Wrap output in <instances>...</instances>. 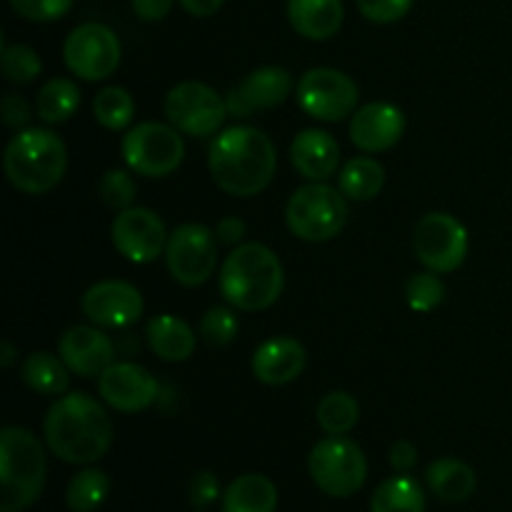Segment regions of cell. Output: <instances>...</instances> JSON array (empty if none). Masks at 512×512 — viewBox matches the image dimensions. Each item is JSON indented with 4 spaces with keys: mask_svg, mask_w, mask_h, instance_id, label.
I'll return each instance as SVG.
<instances>
[{
    "mask_svg": "<svg viewBox=\"0 0 512 512\" xmlns=\"http://www.w3.org/2000/svg\"><path fill=\"white\" fill-rule=\"evenodd\" d=\"M110 238H113L115 250L123 258H128L130 263L145 265L165 255L170 235L158 213L133 205V208L115 215Z\"/></svg>",
    "mask_w": 512,
    "mask_h": 512,
    "instance_id": "5bb4252c",
    "label": "cell"
},
{
    "mask_svg": "<svg viewBox=\"0 0 512 512\" xmlns=\"http://www.w3.org/2000/svg\"><path fill=\"white\" fill-rule=\"evenodd\" d=\"M15 15L30 23H53L65 18L75 0H8Z\"/></svg>",
    "mask_w": 512,
    "mask_h": 512,
    "instance_id": "8d00e7d4",
    "label": "cell"
},
{
    "mask_svg": "<svg viewBox=\"0 0 512 512\" xmlns=\"http://www.w3.org/2000/svg\"><path fill=\"white\" fill-rule=\"evenodd\" d=\"M288 20L308 40H328L345 20L343 0H288Z\"/></svg>",
    "mask_w": 512,
    "mask_h": 512,
    "instance_id": "7402d4cb",
    "label": "cell"
},
{
    "mask_svg": "<svg viewBox=\"0 0 512 512\" xmlns=\"http://www.w3.org/2000/svg\"><path fill=\"white\" fill-rule=\"evenodd\" d=\"M425 483H428L430 493L443 503H463L478 488V475L463 460L440 458L428 465Z\"/></svg>",
    "mask_w": 512,
    "mask_h": 512,
    "instance_id": "cb8c5ba5",
    "label": "cell"
},
{
    "mask_svg": "<svg viewBox=\"0 0 512 512\" xmlns=\"http://www.w3.org/2000/svg\"><path fill=\"white\" fill-rule=\"evenodd\" d=\"M0 110H3L5 125H10V128H15V130H25V125H28L30 118H33V113H30V105L15 93L5 95Z\"/></svg>",
    "mask_w": 512,
    "mask_h": 512,
    "instance_id": "ab89813d",
    "label": "cell"
},
{
    "mask_svg": "<svg viewBox=\"0 0 512 512\" xmlns=\"http://www.w3.org/2000/svg\"><path fill=\"white\" fill-rule=\"evenodd\" d=\"M413 248L428 270L438 275L453 273L468 258V230L450 213H428L415 225Z\"/></svg>",
    "mask_w": 512,
    "mask_h": 512,
    "instance_id": "8fae6325",
    "label": "cell"
},
{
    "mask_svg": "<svg viewBox=\"0 0 512 512\" xmlns=\"http://www.w3.org/2000/svg\"><path fill=\"white\" fill-rule=\"evenodd\" d=\"M405 133V115L393 103L363 105L350 118V140L355 148L365 153H383L390 150Z\"/></svg>",
    "mask_w": 512,
    "mask_h": 512,
    "instance_id": "d6986e66",
    "label": "cell"
},
{
    "mask_svg": "<svg viewBox=\"0 0 512 512\" xmlns=\"http://www.w3.org/2000/svg\"><path fill=\"white\" fill-rule=\"evenodd\" d=\"M120 40L108 25L103 23H83L70 30V35L63 43V60L73 75L80 80H105L118 70Z\"/></svg>",
    "mask_w": 512,
    "mask_h": 512,
    "instance_id": "30bf717a",
    "label": "cell"
},
{
    "mask_svg": "<svg viewBox=\"0 0 512 512\" xmlns=\"http://www.w3.org/2000/svg\"><path fill=\"white\" fill-rule=\"evenodd\" d=\"M0 68L8 83L15 85H28L43 70V60L35 53L30 45L15 43V45H3V53H0Z\"/></svg>",
    "mask_w": 512,
    "mask_h": 512,
    "instance_id": "d6a6232c",
    "label": "cell"
},
{
    "mask_svg": "<svg viewBox=\"0 0 512 512\" xmlns=\"http://www.w3.org/2000/svg\"><path fill=\"white\" fill-rule=\"evenodd\" d=\"M20 378L33 393L40 395H63L70 383V370L60 355L53 353H30L20 365Z\"/></svg>",
    "mask_w": 512,
    "mask_h": 512,
    "instance_id": "484cf974",
    "label": "cell"
},
{
    "mask_svg": "<svg viewBox=\"0 0 512 512\" xmlns=\"http://www.w3.org/2000/svg\"><path fill=\"white\" fill-rule=\"evenodd\" d=\"M275 508L278 488L265 475H240L223 493V512H275Z\"/></svg>",
    "mask_w": 512,
    "mask_h": 512,
    "instance_id": "d4e9b609",
    "label": "cell"
},
{
    "mask_svg": "<svg viewBox=\"0 0 512 512\" xmlns=\"http://www.w3.org/2000/svg\"><path fill=\"white\" fill-rule=\"evenodd\" d=\"M285 223L295 238L305 243H328L348 223V198L343 190L323 183H310L295 190L285 205Z\"/></svg>",
    "mask_w": 512,
    "mask_h": 512,
    "instance_id": "8992f818",
    "label": "cell"
},
{
    "mask_svg": "<svg viewBox=\"0 0 512 512\" xmlns=\"http://www.w3.org/2000/svg\"><path fill=\"white\" fill-rule=\"evenodd\" d=\"M405 300L415 313H430L445 300V285L438 273H418L405 283Z\"/></svg>",
    "mask_w": 512,
    "mask_h": 512,
    "instance_id": "836d02e7",
    "label": "cell"
},
{
    "mask_svg": "<svg viewBox=\"0 0 512 512\" xmlns=\"http://www.w3.org/2000/svg\"><path fill=\"white\" fill-rule=\"evenodd\" d=\"M110 493V480L103 470L85 468L73 475L65 493V503L73 512H95L105 503Z\"/></svg>",
    "mask_w": 512,
    "mask_h": 512,
    "instance_id": "f546056e",
    "label": "cell"
},
{
    "mask_svg": "<svg viewBox=\"0 0 512 512\" xmlns=\"http://www.w3.org/2000/svg\"><path fill=\"white\" fill-rule=\"evenodd\" d=\"M158 380L138 363H113L98 378V393L120 413H140L158 400Z\"/></svg>",
    "mask_w": 512,
    "mask_h": 512,
    "instance_id": "e0dca14e",
    "label": "cell"
},
{
    "mask_svg": "<svg viewBox=\"0 0 512 512\" xmlns=\"http://www.w3.org/2000/svg\"><path fill=\"white\" fill-rule=\"evenodd\" d=\"M50 453L68 465H93L113 443V423L95 398L70 393L55 400L43 423Z\"/></svg>",
    "mask_w": 512,
    "mask_h": 512,
    "instance_id": "7a4b0ae2",
    "label": "cell"
},
{
    "mask_svg": "<svg viewBox=\"0 0 512 512\" xmlns=\"http://www.w3.org/2000/svg\"><path fill=\"white\" fill-rule=\"evenodd\" d=\"M293 75L278 65H265L245 75L228 93V113L233 118H250L258 110L278 108L293 93Z\"/></svg>",
    "mask_w": 512,
    "mask_h": 512,
    "instance_id": "2e32d148",
    "label": "cell"
},
{
    "mask_svg": "<svg viewBox=\"0 0 512 512\" xmlns=\"http://www.w3.org/2000/svg\"><path fill=\"white\" fill-rule=\"evenodd\" d=\"M123 158L133 173L143 178H165L175 173L185 158L180 130L163 123H140L123 138Z\"/></svg>",
    "mask_w": 512,
    "mask_h": 512,
    "instance_id": "ba28073f",
    "label": "cell"
},
{
    "mask_svg": "<svg viewBox=\"0 0 512 512\" xmlns=\"http://www.w3.org/2000/svg\"><path fill=\"white\" fill-rule=\"evenodd\" d=\"M240 328V320L235 315L233 308H223V305H215L208 313L200 318V338L205 340L213 348H225L235 340Z\"/></svg>",
    "mask_w": 512,
    "mask_h": 512,
    "instance_id": "e575fe53",
    "label": "cell"
},
{
    "mask_svg": "<svg viewBox=\"0 0 512 512\" xmlns=\"http://www.w3.org/2000/svg\"><path fill=\"white\" fill-rule=\"evenodd\" d=\"M220 495V483L213 473L203 470V473H195L190 480V503L195 508H208L218 500Z\"/></svg>",
    "mask_w": 512,
    "mask_h": 512,
    "instance_id": "f35d334b",
    "label": "cell"
},
{
    "mask_svg": "<svg viewBox=\"0 0 512 512\" xmlns=\"http://www.w3.org/2000/svg\"><path fill=\"white\" fill-rule=\"evenodd\" d=\"M80 108V88L70 78H53L35 95V115L43 123H65Z\"/></svg>",
    "mask_w": 512,
    "mask_h": 512,
    "instance_id": "4316f807",
    "label": "cell"
},
{
    "mask_svg": "<svg viewBox=\"0 0 512 512\" xmlns=\"http://www.w3.org/2000/svg\"><path fill=\"white\" fill-rule=\"evenodd\" d=\"M245 223L240 218H235V215H228V218H223L218 223V228H215V238H218L220 245H235L238 248L240 240L245 238Z\"/></svg>",
    "mask_w": 512,
    "mask_h": 512,
    "instance_id": "b9f144b4",
    "label": "cell"
},
{
    "mask_svg": "<svg viewBox=\"0 0 512 512\" xmlns=\"http://www.w3.org/2000/svg\"><path fill=\"white\" fill-rule=\"evenodd\" d=\"M45 450L30 430L8 425L0 433V512H20L35 503L45 485Z\"/></svg>",
    "mask_w": 512,
    "mask_h": 512,
    "instance_id": "5b68a950",
    "label": "cell"
},
{
    "mask_svg": "<svg viewBox=\"0 0 512 512\" xmlns=\"http://www.w3.org/2000/svg\"><path fill=\"white\" fill-rule=\"evenodd\" d=\"M165 115L180 133L190 138H208L223 128L230 113L228 103L210 85L185 80L165 95Z\"/></svg>",
    "mask_w": 512,
    "mask_h": 512,
    "instance_id": "9c48e42d",
    "label": "cell"
},
{
    "mask_svg": "<svg viewBox=\"0 0 512 512\" xmlns=\"http://www.w3.org/2000/svg\"><path fill=\"white\" fill-rule=\"evenodd\" d=\"M370 512H425V493L413 478L398 473L375 488Z\"/></svg>",
    "mask_w": 512,
    "mask_h": 512,
    "instance_id": "83f0119b",
    "label": "cell"
},
{
    "mask_svg": "<svg viewBox=\"0 0 512 512\" xmlns=\"http://www.w3.org/2000/svg\"><path fill=\"white\" fill-rule=\"evenodd\" d=\"M145 340L150 350L168 363H183L195 353L193 328L175 315H155L145 325Z\"/></svg>",
    "mask_w": 512,
    "mask_h": 512,
    "instance_id": "603a6c76",
    "label": "cell"
},
{
    "mask_svg": "<svg viewBox=\"0 0 512 512\" xmlns=\"http://www.w3.org/2000/svg\"><path fill=\"white\" fill-rule=\"evenodd\" d=\"M285 288V270L278 255L260 243L238 245L220 268V293L243 313H258L278 303Z\"/></svg>",
    "mask_w": 512,
    "mask_h": 512,
    "instance_id": "3957f363",
    "label": "cell"
},
{
    "mask_svg": "<svg viewBox=\"0 0 512 512\" xmlns=\"http://www.w3.org/2000/svg\"><path fill=\"white\" fill-rule=\"evenodd\" d=\"M165 263L173 280L185 288H198L218 268V238L205 225H180L168 238Z\"/></svg>",
    "mask_w": 512,
    "mask_h": 512,
    "instance_id": "7c38bea8",
    "label": "cell"
},
{
    "mask_svg": "<svg viewBox=\"0 0 512 512\" xmlns=\"http://www.w3.org/2000/svg\"><path fill=\"white\" fill-rule=\"evenodd\" d=\"M298 105L315 120L340 123L358 110V85L335 68H313L300 78Z\"/></svg>",
    "mask_w": 512,
    "mask_h": 512,
    "instance_id": "4fadbf2b",
    "label": "cell"
},
{
    "mask_svg": "<svg viewBox=\"0 0 512 512\" xmlns=\"http://www.w3.org/2000/svg\"><path fill=\"white\" fill-rule=\"evenodd\" d=\"M305 370V348L295 338H270L255 350L253 375L265 385H288Z\"/></svg>",
    "mask_w": 512,
    "mask_h": 512,
    "instance_id": "44dd1931",
    "label": "cell"
},
{
    "mask_svg": "<svg viewBox=\"0 0 512 512\" xmlns=\"http://www.w3.org/2000/svg\"><path fill=\"white\" fill-rule=\"evenodd\" d=\"M418 463V448L408 440H398V443L390 448V465H393L395 473H410Z\"/></svg>",
    "mask_w": 512,
    "mask_h": 512,
    "instance_id": "60d3db41",
    "label": "cell"
},
{
    "mask_svg": "<svg viewBox=\"0 0 512 512\" xmlns=\"http://www.w3.org/2000/svg\"><path fill=\"white\" fill-rule=\"evenodd\" d=\"M175 0H133V10L140 20H163Z\"/></svg>",
    "mask_w": 512,
    "mask_h": 512,
    "instance_id": "7bdbcfd3",
    "label": "cell"
},
{
    "mask_svg": "<svg viewBox=\"0 0 512 512\" xmlns=\"http://www.w3.org/2000/svg\"><path fill=\"white\" fill-rule=\"evenodd\" d=\"M223 3L225 0H180L185 13L195 15V18H210L223 8Z\"/></svg>",
    "mask_w": 512,
    "mask_h": 512,
    "instance_id": "ee69618b",
    "label": "cell"
},
{
    "mask_svg": "<svg viewBox=\"0 0 512 512\" xmlns=\"http://www.w3.org/2000/svg\"><path fill=\"white\" fill-rule=\"evenodd\" d=\"M208 168L215 185L235 198L263 193L278 168V153L268 135L253 125H235L213 140Z\"/></svg>",
    "mask_w": 512,
    "mask_h": 512,
    "instance_id": "6da1fadb",
    "label": "cell"
},
{
    "mask_svg": "<svg viewBox=\"0 0 512 512\" xmlns=\"http://www.w3.org/2000/svg\"><path fill=\"white\" fill-rule=\"evenodd\" d=\"M290 160H293V168L303 178L323 183V180H328L338 170L340 145L325 130L308 128L295 135L293 145H290Z\"/></svg>",
    "mask_w": 512,
    "mask_h": 512,
    "instance_id": "ffe728a7",
    "label": "cell"
},
{
    "mask_svg": "<svg viewBox=\"0 0 512 512\" xmlns=\"http://www.w3.org/2000/svg\"><path fill=\"white\" fill-rule=\"evenodd\" d=\"M360 405L350 393L335 390L328 393L318 405V425L328 435H348L358 425Z\"/></svg>",
    "mask_w": 512,
    "mask_h": 512,
    "instance_id": "1f68e13d",
    "label": "cell"
},
{
    "mask_svg": "<svg viewBox=\"0 0 512 512\" xmlns=\"http://www.w3.org/2000/svg\"><path fill=\"white\" fill-rule=\"evenodd\" d=\"M385 185V168L375 158H353L340 170V190L348 200H373Z\"/></svg>",
    "mask_w": 512,
    "mask_h": 512,
    "instance_id": "f1b7e54d",
    "label": "cell"
},
{
    "mask_svg": "<svg viewBox=\"0 0 512 512\" xmlns=\"http://www.w3.org/2000/svg\"><path fill=\"white\" fill-rule=\"evenodd\" d=\"M98 190H100V198H103V203L108 205V208L118 210V213L133 208L135 195H138L135 180L130 178L125 170H108V173L100 178Z\"/></svg>",
    "mask_w": 512,
    "mask_h": 512,
    "instance_id": "d590c367",
    "label": "cell"
},
{
    "mask_svg": "<svg viewBox=\"0 0 512 512\" xmlns=\"http://www.w3.org/2000/svg\"><path fill=\"white\" fill-rule=\"evenodd\" d=\"M93 115L103 128L108 130H125L133 123L135 115V100L120 85H108V88L100 90L93 100Z\"/></svg>",
    "mask_w": 512,
    "mask_h": 512,
    "instance_id": "4dcf8cb0",
    "label": "cell"
},
{
    "mask_svg": "<svg viewBox=\"0 0 512 512\" xmlns=\"http://www.w3.org/2000/svg\"><path fill=\"white\" fill-rule=\"evenodd\" d=\"M15 360V348L10 343H3V358H0V363H3V368H10Z\"/></svg>",
    "mask_w": 512,
    "mask_h": 512,
    "instance_id": "f6af8a7d",
    "label": "cell"
},
{
    "mask_svg": "<svg viewBox=\"0 0 512 512\" xmlns=\"http://www.w3.org/2000/svg\"><path fill=\"white\" fill-rule=\"evenodd\" d=\"M308 470L313 483L330 498H350L368 480V460L345 435H328L320 440L308 458Z\"/></svg>",
    "mask_w": 512,
    "mask_h": 512,
    "instance_id": "52a82bcc",
    "label": "cell"
},
{
    "mask_svg": "<svg viewBox=\"0 0 512 512\" xmlns=\"http://www.w3.org/2000/svg\"><path fill=\"white\" fill-rule=\"evenodd\" d=\"M10 185L20 193H50L68 170V148L48 128H25L13 135L3 155Z\"/></svg>",
    "mask_w": 512,
    "mask_h": 512,
    "instance_id": "277c9868",
    "label": "cell"
},
{
    "mask_svg": "<svg viewBox=\"0 0 512 512\" xmlns=\"http://www.w3.org/2000/svg\"><path fill=\"white\" fill-rule=\"evenodd\" d=\"M415 0H358V8L370 23L388 25L398 23L400 18L410 13Z\"/></svg>",
    "mask_w": 512,
    "mask_h": 512,
    "instance_id": "74e56055",
    "label": "cell"
},
{
    "mask_svg": "<svg viewBox=\"0 0 512 512\" xmlns=\"http://www.w3.org/2000/svg\"><path fill=\"white\" fill-rule=\"evenodd\" d=\"M85 318L98 328H130L143 315V295L125 280H100L83 295Z\"/></svg>",
    "mask_w": 512,
    "mask_h": 512,
    "instance_id": "9a60e30c",
    "label": "cell"
},
{
    "mask_svg": "<svg viewBox=\"0 0 512 512\" xmlns=\"http://www.w3.org/2000/svg\"><path fill=\"white\" fill-rule=\"evenodd\" d=\"M58 355L73 375H80V378L98 375L100 378L115 363V345L100 328L75 325L60 338Z\"/></svg>",
    "mask_w": 512,
    "mask_h": 512,
    "instance_id": "ac0fdd59",
    "label": "cell"
}]
</instances>
